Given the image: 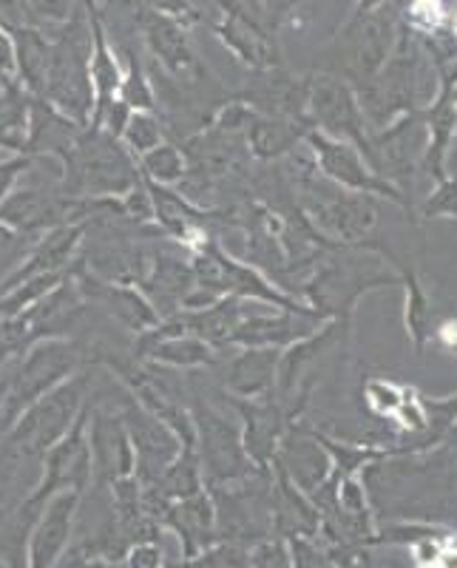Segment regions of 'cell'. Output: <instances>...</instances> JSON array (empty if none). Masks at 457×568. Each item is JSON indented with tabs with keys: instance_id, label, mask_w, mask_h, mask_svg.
<instances>
[{
	"instance_id": "obj_19",
	"label": "cell",
	"mask_w": 457,
	"mask_h": 568,
	"mask_svg": "<svg viewBox=\"0 0 457 568\" xmlns=\"http://www.w3.org/2000/svg\"><path fill=\"white\" fill-rule=\"evenodd\" d=\"M444 568H457V555H444Z\"/></svg>"
},
{
	"instance_id": "obj_2",
	"label": "cell",
	"mask_w": 457,
	"mask_h": 568,
	"mask_svg": "<svg viewBox=\"0 0 457 568\" xmlns=\"http://www.w3.org/2000/svg\"><path fill=\"white\" fill-rule=\"evenodd\" d=\"M136 156L120 136L85 125L63 160V194L74 200L125 196L140 182Z\"/></svg>"
},
{
	"instance_id": "obj_10",
	"label": "cell",
	"mask_w": 457,
	"mask_h": 568,
	"mask_svg": "<svg viewBox=\"0 0 457 568\" xmlns=\"http://www.w3.org/2000/svg\"><path fill=\"white\" fill-rule=\"evenodd\" d=\"M276 349L258 347H247L238 355H231V358L222 353L220 364H216L220 387L231 398H262V395L271 393V387L276 384Z\"/></svg>"
},
{
	"instance_id": "obj_16",
	"label": "cell",
	"mask_w": 457,
	"mask_h": 568,
	"mask_svg": "<svg viewBox=\"0 0 457 568\" xmlns=\"http://www.w3.org/2000/svg\"><path fill=\"white\" fill-rule=\"evenodd\" d=\"M34 236L27 233H18L12 227L0 225V287L20 267V262L29 256V251L34 247Z\"/></svg>"
},
{
	"instance_id": "obj_12",
	"label": "cell",
	"mask_w": 457,
	"mask_h": 568,
	"mask_svg": "<svg viewBox=\"0 0 457 568\" xmlns=\"http://www.w3.org/2000/svg\"><path fill=\"white\" fill-rule=\"evenodd\" d=\"M222 398L242 418V444H245L247 458L262 464L273 453V446L278 444V429H282L278 409L273 407L271 400H264L267 395H262V398H231L225 393Z\"/></svg>"
},
{
	"instance_id": "obj_17",
	"label": "cell",
	"mask_w": 457,
	"mask_h": 568,
	"mask_svg": "<svg viewBox=\"0 0 457 568\" xmlns=\"http://www.w3.org/2000/svg\"><path fill=\"white\" fill-rule=\"evenodd\" d=\"M151 7L156 9L154 14H162V18H191V9L185 7V0H149Z\"/></svg>"
},
{
	"instance_id": "obj_20",
	"label": "cell",
	"mask_w": 457,
	"mask_h": 568,
	"mask_svg": "<svg viewBox=\"0 0 457 568\" xmlns=\"http://www.w3.org/2000/svg\"><path fill=\"white\" fill-rule=\"evenodd\" d=\"M455 27H457V20H455Z\"/></svg>"
},
{
	"instance_id": "obj_14",
	"label": "cell",
	"mask_w": 457,
	"mask_h": 568,
	"mask_svg": "<svg viewBox=\"0 0 457 568\" xmlns=\"http://www.w3.org/2000/svg\"><path fill=\"white\" fill-rule=\"evenodd\" d=\"M120 142L134 156L149 154L151 149L165 142V129H162V120L156 111H131L129 123L123 125V134Z\"/></svg>"
},
{
	"instance_id": "obj_1",
	"label": "cell",
	"mask_w": 457,
	"mask_h": 568,
	"mask_svg": "<svg viewBox=\"0 0 457 568\" xmlns=\"http://www.w3.org/2000/svg\"><path fill=\"white\" fill-rule=\"evenodd\" d=\"M91 382H94V367H83L80 373L71 375L69 382H63L52 393L34 400L32 407L23 409L9 424L7 433L0 435V455L23 466L43 469L49 449L69 433L83 413Z\"/></svg>"
},
{
	"instance_id": "obj_3",
	"label": "cell",
	"mask_w": 457,
	"mask_h": 568,
	"mask_svg": "<svg viewBox=\"0 0 457 568\" xmlns=\"http://www.w3.org/2000/svg\"><path fill=\"white\" fill-rule=\"evenodd\" d=\"M80 369H83V355H80L78 344L71 338H40L32 347L23 349L0 373V378L7 384L3 407H0L3 433L23 409L32 407L34 400L43 398L45 393H52L63 382H69L71 375L80 373Z\"/></svg>"
},
{
	"instance_id": "obj_6",
	"label": "cell",
	"mask_w": 457,
	"mask_h": 568,
	"mask_svg": "<svg viewBox=\"0 0 457 568\" xmlns=\"http://www.w3.org/2000/svg\"><path fill=\"white\" fill-rule=\"evenodd\" d=\"M196 287L194 265H191V251L180 242L162 236L151 251L149 271L136 284V291L149 298L160 322L176 316L185 307V298Z\"/></svg>"
},
{
	"instance_id": "obj_8",
	"label": "cell",
	"mask_w": 457,
	"mask_h": 568,
	"mask_svg": "<svg viewBox=\"0 0 457 568\" xmlns=\"http://www.w3.org/2000/svg\"><path fill=\"white\" fill-rule=\"evenodd\" d=\"M71 278L78 282L85 302L94 304V307L103 311L109 318H114V322L134 338L142 336V333H149V329H154L156 324H160V316L154 313L151 302L142 296L136 287L100 282V278H94L83 265H80V258H74V265H71Z\"/></svg>"
},
{
	"instance_id": "obj_7",
	"label": "cell",
	"mask_w": 457,
	"mask_h": 568,
	"mask_svg": "<svg viewBox=\"0 0 457 568\" xmlns=\"http://www.w3.org/2000/svg\"><path fill=\"white\" fill-rule=\"evenodd\" d=\"M120 413L134 446V471L140 480H156L182 453V440L171 426L162 424L154 413L136 404L134 395L125 389L120 395Z\"/></svg>"
},
{
	"instance_id": "obj_5",
	"label": "cell",
	"mask_w": 457,
	"mask_h": 568,
	"mask_svg": "<svg viewBox=\"0 0 457 568\" xmlns=\"http://www.w3.org/2000/svg\"><path fill=\"white\" fill-rule=\"evenodd\" d=\"M80 222V200L65 196L60 187L23 180L0 202V225L40 240L43 233Z\"/></svg>"
},
{
	"instance_id": "obj_18",
	"label": "cell",
	"mask_w": 457,
	"mask_h": 568,
	"mask_svg": "<svg viewBox=\"0 0 457 568\" xmlns=\"http://www.w3.org/2000/svg\"><path fill=\"white\" fill-rule=\"evenodd\" d=\"M415 14L426 23H438L440 20V0H415Z\"/></svg>"
},
{
	"instance_id": "obj_4",
	"label": "cell",
	"mask_w": 457,
	"mask_h": 568,
	"mask_svg": "<svg viewBox=\"0 0 457 568\" xmlns=\"http://www.w3.org/2000/svg\"><path fill=\"white\" fill-rule=\"evenodd\" d=\"M91 34L85 32L80 18H74L71 29L60 34L52 45V58L45 69L40 100L69 116L71 123L89 125L94 114V89H91Z\"/></svg>"
},
{
	"instance_id": "obj_11",
	"label": "cell",
	"mask_w": 457,
	"mask_h": 568,
	"mask_svg": "<svg viewBox=\"0 0 457 568\" xmlns=\"http://www.w3.org/2000/svg\"><path fill=\"white\" fill-rule=\"evenodd\" d=\"M80 131H83V125L71 123L69 116L60 114L45 100L32 98V103H29V131L23 156H58L63 162L69 156L74 140L80 136Z\"/></svg>"
},
{
	"instance_id": "obj_13",
	"label": "cell",
	"mask_w": 457,
	"mask_h": 568,
	"mask_svg": "<svg viewBox=\"0 0 457 568\" xmlns=\"http://www.w3.org/2000/svg\"><path fill=\"white\" fill-rule=\"evenodd\" d=\"M136 169H140L142 180L156 182V185L176 187L182 176L187 174V160L176 142L165 140L162 145L151 149L149 154L136 156Z\"/></svg>"
},
{
	"instance_id": "obj_9",
	"label": "cell",
	"mask_w": 457,
	"mask_h": 568,
	"mask_svg": "<svg viewBox=\"0 0 457 568\" xmlns=\"http://www.w3.org/2000/svg\"><path fill=\"white\" fill-rule=\"evenodd\" d=\"M85 222H78V225H63L54 227V231L43 233L34 247L29 251V256L20 262L18 271L3 282L0 293L12 291L14 284L27 282V278L45 276V273H69L74 258L80 253V242H83Z\"/></svg>"
},
{
	"instance_id": "obj_15",
	"label": "cell",
	"mask_w": 457,
	"mask_h": 568,
	"mask_svg": "<svg viewBox=\"0 0 457 568\" xmlns=\"http://www.w3.org/2000/svg\"><path fill=\"white\" fill-rule=\"evenodd\" d=\"M291 142H293L291 129L276 123V120L256 116L251 129H247V151H251V156H256V160H276L278 154L287 151Z\"/></svg>"
}]
</instances>
